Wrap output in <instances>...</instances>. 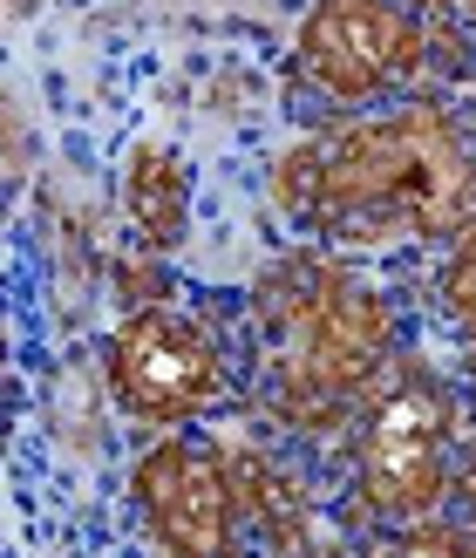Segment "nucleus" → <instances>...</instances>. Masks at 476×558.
Listing matches in <instances>:
<instances>
[{
	"label": "nucleus",
	"mask_w": 476,
	"mask_h": 558,
	"mask_svg": "<svg viewBox=\"0 0 476 558\" xmlns=\"http://www.w3.org/2000/svg\"><path fill=\"white\" fill-rule=\"evenodd\" d=\"M272 211L320 245H450L476 218V130L442 102L341 117L272 157Z\"/></svg>",
	"instance_id": "nucleus-1"
},
{
	"label": "nucleus",
	"mask_w": 476,
	"mask_h": 558,
	"mask_svg": "<svg viewBox=\"0 0 476 558\" xmlns=\"http://www.w3.org/2000/svg\"><path fill=\"white\" fill-rule=\"evenodd\" d=\"M259 320V388L293 429H333L395 368L402 320L375 279L341 253H286L252 287Z\"/></svg>",
	"instance_id": "nucleus-2"
},
{
	"label": "nucleus",
	"mask_w": 476,
	"mask_h": 558,
	"mask_svg": "<svg viewBox=\"0 0 476 558\" xmlns=\"http://www.w3.org/2000/svg\"><path fill=\"white\" fill-rule=\"evenodd\" d=\"M456 396L429 368H408L368 396L354 429V490L368 518L381 524H415L450 505V463H456Z\"/></svg>",
	"instance_id": "nucleus-3"
},
{
	"label": "nucleus",
	"mask_w": 476,
	"mask_h": 558,
	"mask_svg": "<svg viewBox=\"0 0 476 558\" xmlns=\"http://www.w3.org/2000/svg\"><path fill=\"white\" fill-rule=\"evenodd\" d=\"M102 381L117 409L144 429H198L232 396V354L225 341L184 306H130L109 327Z\"/></svg>",
	"instance_id": "nucleus-4"
},
{
	"label": "nucleus",
	"mask_w": 476,
	"mask_h": 558,
	"mask_svg": "<svg viewBox=\"0 0 476 558\" xmlns=\"http://www.w3.org/2000/svg\"><path fill=\"white\" fill-rule=\"evenodd\" d=\"M429 69V27L408 0H314L293 35V75L333 109L395 102Z\"/></svg>",
	"instance_id": "nucleus-5"
},
{
	"label": "nucleus",
	"mask_w": 476,
	"mask_h": 558,
	"mask_svg": "<svg viewBox=\"0 0 476 558\" xmlns=\"http://www.w3.org/2000/svg\"><path fill=\"white\" fill-rule=\"evenodd\" d=\"M130 505L171 558H239L245 545L232 450H218L191 429H163L130 463Z\"/></svg>",
	"instance_id": "nucleus-6"
},
{
	"label": "nucleus",
	"mask_w": 476,
	"mask_h": 558,
	"mask_svg": "<svg viewBox=\"0 0 476 558\" xmlns=\"http://www.w3.org/2000/svg\"><path fill=\"white\" fill-rule=\"evenodd\" d=\"M191 198H198V178H191V157L171 144H136L123 157V218L130 232L150 245V253H171L191 232Z\"/></svg>",
	"instance_id": "nucleus-7"
},
{
	"label": "nucleus",
	"mask_w": 476,
	"mask_h": 558,
	"mask_svg": "<svg viewBox=\"0 0 476 558\" xmlns=\"http://www.w3.org/2000/svg\"><path fill=\"white\" fill-rule=\"evenodd\" d=\"M232 484H239L245 532L259 524V532L272 538V551H286V558L314 545V511H306V490L279 463H266V457H232Z\"/></svg>",
	"instance_id": "nucleus-8"
},
{
	"label": "nucleus",
	"mask_w": 476,
	"mask_h": 558,
	"mask_svg": "<svg viewBox=\"0 0 476 558\" xmlns=\"http://www.w3.org/2000/svg\"><path fill=\"white\" fill-rule=\"evenodd\" d=\"M368 558H476V532L463 518H415V524H388V538L368 545Z\"/></svg>",
	"instance_id": "nucleus-9"
},
{
	"label": "nucleus",
	"mask_w": 476,
	"mask_h": 558,
	"mask_svg": "<svg viewBox=\"0 0 476 558\" xmlns=\"http://www.w3.org/2000/svg\"><path fill=\"white\" fill-rule=\"evenodd\" d=\"M436 293H442V314H450V327L476 348V218L450 239V253H442V266H436Z\"/></svg>",
	"instance_id": "nucleus-10"
},
{
	"label": "nucleus",
	"mask_w": 476,
	"mask_h": 558,
	"mask_svg": "<svg viewBox=\"0 0 476 558\" xmlns=\"http://www.w3.org/2000/svg\"><path fill=\"white\" fill-rule=\"evenodd\" d=\"M450 505H456V518L476 532V429L456 442V463H450Z\"/></svg>",
	"instance_id": "nucleus-11"
}]
</instances>
